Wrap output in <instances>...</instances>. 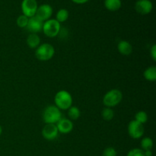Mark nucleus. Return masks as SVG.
<instances>
[{"label":"nucleus","mask_w":156,"mask_h":156,"mask_svg":"<svg viewBox=\"0 0 156 156\" xmlns=\"http://www.w3.org/2000/svg\"><path fill=\"white\" fill-rule=\"evenodd\" d=\"M55 106L59 110H68L73 105V97L69 91L61 90L58 91L54 97Z\"/></svg>","instance_id":"nucleus-1"},{"label":"nucleus","mask_w":156,"mask_h":156,"mask_svg":"<svg viewBox=\"0 0 156 156\" xmlns=\"http://www.w3.org/2000/svg\"><path fill=\"white\" fill-rule=\"evenodd\" d=\"M61 118L62 113L55 105L47 107L43 112V120L45 124H56Z\"/></svg>","instance_id":"nucleus-2"},{"label":"nucleus","mask_w":156,"mask_h":156,"mask_svg":"<svg viewBox=\"0 0 156 156\" xmlns=\"http://www.w3.org/2000/svg\"><path fill=\"white\" fill-rule=\"evenodd\" d=\"M55 54V49L50 44H40L35 50V56L37 59L42 62H46L53 57Z\"/></svg>","instance_id":"nucleus-3"},{"label":"nucleus","mask_w":156,"mask_h":156,"mask_svg":"<svg viewBox=\"0 0 156 156\" xmlns=\"http://www.w3.org/2000/svg\"><path fill=\"white\" fill-rule=\"evenodd\" d=\"M123 94L119 89H111L105 94L103 103L106 108H114L121 102Z\"/></svg>","instance_id":"nucleus-4"},{"label":"nucleus","mask_w":156,"mask_h":156,"mask_svg":"<svg viewBox=\"0 0 156 156\" xmlns=\"http://www.w3.org/2000/svg\"><path fill=\"white\" fill-rule=\"evenodd\" d=\"M60 29V23L58 22L56 19H49L44 22L42 30L46 36L53 38L58 36Z\"/></svg>","instance_id":"nucleus-5"},{"label":"nucleus","mask_w":156,"mask_h":156,"mask_svg":"<svg viewBox=\"0 0 156 156\" xmlns=\"http://www.w3.org/2000/svg\"><path fill=\"white\" fill-rule=\"evenodd\" d=\"M128 133L129 136L134 140L142 138L144 135L145 129L143 124L139 123L136 120H131L128 124Z\"/></svg>","instance_id":"nucleus-6"},{"label":"nucleus","mask_w":156,"mask_h":156,"mask_svg":"<svg viewBox=\"0 0 156 156\" xmlns=\"http://www.w3.org/2000/svg\"><path fill=\"white\" fill-rule=\"evenodd\" d=\"M37 7V2L36 0H23L21 2V11L23 15L28 18L35 16Z\"/></svg>","instance_id":"nucleus-7"},{"label":"nucleus","mask_w":156,"mask_h":156,"mask_svg":"<svg viewBox=\"0 0 156 156\" xmlns=\"http://www.w3.org/2000/svg\"><path fill=\"white\" fill-rule=\"evenodd\" d=\"M52 15H53V8L51 7V5L48 4H43L37 7L35 16L44 22L50 19Z\"/></svg>","instance_id":"nucleus-8"},{"label":"nucleus","mask_w":156,"mask_h":156,"mask_svg":"<svg viewBox=\"0 0 156 156\" xmlns=\"http://www.w3.org/2000/svg\"><path fill=\"white\" fill-rule=\"evenodd\" d=\"M135 9L140 15H148L153 9V5L150 0H138L135 3Z\"/></svg>","instance_id":"nucleus-9"},{"label":"nucleus","mask_w":156,"mask_h":156,"mask_svg":"<svg viewBox=\"0 0 156 156\" xmlns=\"http://www.w3.org/2000/svg\"><path fill=\"white\" fill-rule=\"evenodd\" d=\"M59 134L56 124H45L42 129V136L45 140L53 141L56 140Z\"/></svg>","instance_id":"nucleus-10"},{"label":"nucleus","mask_w":156,"mask_h":156,"mask_svg":"<svg viewBox=\"0 0 156 156\" xmlns=\"http://www.w3.org/2000/svg\"><path fill=\"white\" fill-rule=\"evenodd\" d=\"M44 22L38 19L36 16L29 18L28 23L26 27V30L30 32V34H37L41 32L43 29Z\"/></svg>","instance_id":"nucleus-11"},{"label":"nucleus","mask_w":156,"mask_h":156,"mask_svg":"<svg viewBox=\"0 0 156 156\" xmlns=\"http://www.w3.org/2000/svg\"><path fill=\"white\" fill-rule=\"evenodd\" d=\"M59 133L62 134H68L73 131L74 125L71 120L67 118H61L56 124Z\"/></svg>","instance_id":"nucleus-12"},{"label":"nucleus","mask_w":156,"mask_h":156,"mask_svg":"<svg viewBox=\"0 0 156 156\" xmlns=\"http://www.w3.org/2000/svg\"><path fill=\"white\" fill-rule=\"evenodd\" d=\"M117 50L123 56H129L133 52V47L129 42L126 41H120L117 44Z\"/></svg>","instance_id":"nucleus-13"},{"label":"nucleus","mask_w":156,"mask_h":156,"mask_svg":"<svg viewBox=\"0 0 156 156\" xmlns=\"http://www.w3.org/2000/svg\"><path fill=\"white\" fill-rule=\"evenodd\" d=\"M27 46L31 49H36L41 44V38L37 34H30L27 37Z\"/></svg>","instance_id":"nucleus-14"},{"label":"nucleus","mask_w":156,"mask_h":156,"mask_svg":"<svg viewBox=\"0 0 156 156\" xmlns=\"http://www.w3.org/2000/svg\"><path fill=\"white\" fill-rule=\"evenodd\" d=\"M121 6V0H105V7L110 12L118 11Z\"/></svg>","instance_id":"nucleus-15"},{"label":"nucleus","mask_w":156,"mask_h":156,"mask_svg":"<svg viewBox=\"0 0 156 156\" xmlns=\"http://www.w3.org/2000/svg\"><path fill=\"white\" fill-rule=\"evenodd\" d=\"M143 76L149 82H155L156 81V67L155 66H149L143 73Z\"/></svg>","instance_id":"nucleus-16"},{"label":"nucleus","mask_w":156,"mask_h":156,"mask_svg":"<svg viewBox=\"0 0 156 156\" xmlns=\"http://www.w3.org/2000/svg\"><path fill=\"white\" fill-rule=\"evenodd\" d=\"M69 16V13L68 10L65 9H61L56 13V20L59 23L65 22L68 20Z\"/></svg>","instance_id":"nucleus-17"},{"label":"nucleus","mask_w":156,"mask_h":156,"mask_svg":"<svg viewBox=\"0 0 156 156\" xmlns=\"http://www.w3.org/2000/svg\"><path fill=\"white\" fill-rule=\"evenodd\" d=\"M68 116L69 117V120H76L80 117L81 111L77 107L72 106L68 109Z\"/></svg>","instance_id":"nucleus-18"},{"label":"nucleus","mask_w":156,"mask_h":156,"mask_svg":"<svg viewBox=\"0 0 156 156\" xmlns=\"http://www.w3.org/2000/svg\"><path fill=\"white\" fill-rule=\"evenodd\" d=\"M153 141L150 137H144L141 140V149L143 151L147 150H152V147H153Z\"/></svg>","instance_id":"nucleus-19"},{"label":"nucleus","mask_w":156,"mask_h":156,"mask_svg":"<svg viewBox=\"0 0 156 156\" xmlns=\"http://www.w3.org/2000/svg\"><path fill=\"white\" fill-rule=\"evenodd\" d=\"M101 117L106 121H110L114 117V112L111 108H105L101 111Z\"/></svg>","instance_id":"nucleus-20"},{"label":"nucleus","mask_w":156,"mask_h":156,"mask_svg":"<svg viewBox=\"0 0 156 156\" xmlns=\"http://www.w3.org/2000/svg\"><path fill=\"white\" fill-rule=\"evenodd\" d=\"M135 120H136L139 123L144 124L148 121V114L145 111H139L135 115Z\"/></svg>","instance_id":"nucleus-21"},{"label":"nucleus","mask_w":156,"mask_h":156,"mask_svg":"<svg viewBox=\"0 0 156 156\" xmlns=\"http://www.w3.org/2000/svg\"><path fill=\"white\" fill-rule=\"evenodd\" d=\"M28 19L27 16L24 15H21L20 16H18V18H17V25L18 26L21 28H26L27 25V23H28Z\"/></svg>","instance_id":"nucleus-22"},{"label":"nucleus","mask_w":156,"mask_h":156,"mask_svg":"<svg viewBox=\"0 0 156 156\" xmlns=\"http://www.w3.org/2000/svg\"><path fill=\"white\" fill-rule=\"evenodd\" d=\"M126 156H145L144 155V151L141 149H138V148H135L128 152Z\"/></svg>","instance_id":"nucleus-23"},{"label":"nucleus","mask_w":156,"mask_h":156,"mask_svg":"<svg viewBox=\"0 0 156 156\" xmlns=\"http://www.w3.org/2000/svg\"><path fill=\"white\" fill-rule=\"evenodd\" d=\"M117 151L113 147H108L104 150L102 156H117Z\"/></svg>","instance_id":"nucleus-24"},{"label":"nucleus","mask_w":156,"mask_h":156,"mask_svg":"<svg viewBox=\"0 0 156 156\" xmlns=\"http://www.w3.org/2000/svg\"><path fill=\"white\" fill-rule=\"evenodd\" d=\"M68 33L69 32L66 28H62V27H61L58 36H59V37L62 38V39H65V37H66L68 36Z\"/></svg>","instance_id":"nucleus-25"},{"label":"nucleus","mask_w":156,"mask_h":156,"mask_svg":"<svg viewBox=\"0 0 156 156\" xmlns=\"http://www.w3.org/2000/svg\"><path fill=\"white\" fill-rule=\"evenodd\" d=\"M150 56L153 61H156V45L153 44L150 49Z\"/></svg>","instance_id":"nucleus-26"},{"label":"nucleus","mask_w":156,"mask_h":156,"mask_svg":"<svg viewBox=\"0 0 156 156\" xmlns=\"http://www.w3.org/2000/svg\"><path fill=\"white\" fill-rule=\"evenodd\" d=\"M72 2H73L76 4H79V5H82V4H85V3L88 2L89 0H71Z\"/></svg>","instance_id":"nucleus-27"},{"label":"nucleus","mask_w":156,"mask_h":156,"mask_svg":"<svg viewBox=\"0 0 156 156\" xmlns=\"http://www.w3.org/2000/svg\"><path fill=\"white\" fill-rule=\"evenodd\" d=\"M144 155H145V156H152V150L144 151Z\"/></svg>","instance_id":"nucleus-28"},{"label":"nucleus","mask_w":156,"mask_h":156,"mask_svg":"<svg viewBox=\"0 0 156 156\" xmlns=\"http://www.w3.org/2000/svg\"><path fill=\"white\" fill-rule=\"evenodd\" d=\"M2 126L0 125V136L2 135Z\"/></svg>","instance_id":"nucleus-29"}]
</instances>
